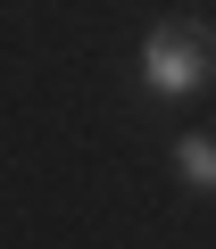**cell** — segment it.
Returning <instances> with one entry per match:
<instances>
[{
  "label": "cell",
  "mask_w": 216,
  "mask_h": 249,
  "mask_svg": "<svg viewBox=\"0 0 216 249\" xmlns=\"http://www.w3.org/2000/svg\"><path fill=\"white\" fill-rule=\"evenodd\" d=\"M175 175L191 191H216V133H183L175 142Z\"/></svg>",
  "instance_id": "2"
},
{
  "label": "cell",
  "mask_w": 216,
  "mask_h": 249,
  "mask_svg": "<svg viewBox=\"0 0 216 249\" xmlns=\"http://www.w3.org/2000/svg\"><path fill=\"white\" fill-rule=\"evenodd\" d=\"M133 67H142L150 100H191V91L216 83V34L191 25V17H166V25H150V42H142Z\"/></svg>",
  "instance_id": "1"
}]
</instances>
